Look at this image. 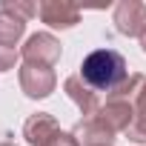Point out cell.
<instances>
[{"mask_svg":"<svg viewBox=\"0 0 146 146\" xmlns=\"http://www.w3.org/2000/svg\"><path fill=\"white\" fill-rule=\"evenodd\" d=\"M80 78L95 89V92H115L126 78H129V69L120 52L115 49H98L89 57H83L80 63Z\"/></svg>","mask_w":146,"mask_h":146,"instance_id":"obj_1","label":"cell"},{"mask_svg":"<svg viewBox=\"0 0 146 146\" xmlns=\"http://www.w3.org/2000/svg\"><path fill=\"white\" fill-rule=\"evenodd\" d=\"M60 54H63V46H60V40H57L54 35H49V32L32 35V37L23 43V49H20V57H23L29 66H46V69H52V66L60 60Z\"/></svg>","mask_w":146,"mask_h":146,"instance_id":"obj_2","label":"cell"},{"mask_svg":"<svg viewBox=\"0 0 146 146\" xmlns=\"http://www.w3.org/2000/svg\"><path fill=\"white\" fill-rule=\"evenodd\" d=\"M57 86V75H54V69H46V66H29L23 63L20 66V89L26 98L32 100H43L54 92Z\"/></svg>","mask_w":146,"mask_h":146,"instance_id":"obj_3","label":"cell"},{"mask_svg":"<svg viewBox=\"0 0 146 146\" xmlns=\"http://www.w3.org/2000/svg\"><path fill=\"white\" fill-rule=\"evenodd\" d=\"M115 29L126 37H143V32H146V6L140 0H120L115 6Z\"/></svg>","mask_w":146,"mask_h":146,"instance_id":"obj_4","label":"cell"},{"mask_svg":"<svg viewBox=\"0 0 146 146\" xmlns=\"http://www.w3.org/2000/svg\"><path fill=\"white\" fill-rule=\"evenodd\" d=\"M63 92L69 95V100L75 103L86 117H92V115H98L100 112V106H103V100H100V92H95L80 75H72V78H66L63 80Z\"/></svg>","mask_w":146,"mask_h":146,"instance_id":"obj_5","label":"cell"},{"mask_svg":"<svg viewBox=\"0 0 146 146\" xmlns=\"http://www.w3.org/2000/svg\"><path fill=\"white\" fill-rule=\"evenodd\" d=\"M37 15L52 29H72L80 23V6L69 3V0H46V3H40Z\"/></svg>","mask_w":146,"mask_h":146,"instance_id":"obj_6","label":"cell"},{"mask_svg":"<svg viewBox=\"0 0 146 146\" xmlns=\"http://www.w3.org/2000/svg\"><path fill=\"white\" fill-rule=\"evenodd\" d=\"M72 135H75L78 146H112V143H115V132H112L98 115L83 117L75 129H72Z\"/></svg>","mask_w":146,"mask_h":146,"instance_id":"obj_7","label":"cell"},{"mask_svg":"<svg viewBox=\"0 0 146 146\" xmlns=\"http://www.w3.org/2000/svg\"><path fill=\"white\" fill-rule=\"evenodd\" d=\"M57 135H60V123H57L54 115H49V112H37V115H32V117L23 123V137H26L32 146H46V143H52Z\"/></svg>","mask_w":146,"mask_h":146,"instance_id":"obj_8","label":"cell"},{"mask_svg":"<svg viewBox=\"0 0 146 146\" xmlns=\"http://www.w3.org/2000/svg\"><path fill=\"white\" fill-rule=\"evenodd\" d=\"M98 117L117 135V132H126L129 126H132V120H135V103H129V100H112V98H106V103L100 106V112H98Z\"/></svg>","mask_w":146,"mask_h":146,"instance_id":"obj_9","label":"cell"},{"mask_svg":"<svg viewBox=\"0 0 146 146\" xmlns=\"http://www.w3.org/2000/svg\"><path fill=\"white\" fill-rule=\"evenodd\" d=\"M23 32H26V20H20V17L0 9V46L15 49V43L23 37Z\"/></svg>","mask_w":146,"mask_h":146,"instance_id":"obj_10","label":"cell"},{"mask_svg":"<svg viewBox=\"0 0 146 146\" xmlns=\"http://www.w3.org/2000/svg\"><path fill=\"white\" fill-rule=\"evenodd\" d=\"M146 83V78L140 75V72H132V75L115 89V92H109L106 98H112V100H129V103H135V98H137V92H140V86Z\"/></svg>","mask_w":146,"mask_h":146,"instance_id":"obj_11","label":"cell"},{"mask_svg":"<svg viewBox=\"0 0 146 146\" xmlns=\"http://www.w3.org/2000/svg\"><path fill=\"white\" fill-rule=\"evenodd\" d=\"M0 9L9 12V15H15V17H20V20H32V17L40 12V6L23 3V0H0Z\"/></svg>","mask_w":146,"mask_h":146,"instance_id":"obj_12","label":"cell"},{"mask_svg":"<svg viewBox=\"0 0 146 146\" xmlns=\"http://www.w3.org/2000/svg\"><path fill=\"white\" fill-rule=\"evenodd\" d=\"M126 137H129L132 143H146V120L135 115V120H132V126L126 129Z\"/></svg>","mask_w":146,"mask_h":146,"instance_id":"obj_13","label":"cell"},{"mask_svg":"<svg viewBox=\"0 0 146 146\" xmlns=\"http://www.w3.org/2000/svg\"><path fill=\"white\" fill-rule=\"evenodd\" d=\"M15 63H17V52H15V49H3V46H0V72L15 69Z\"/></svg>","mask_w":146,"mask_h":146,"instance_id":"obj_14","label":"cell"},{"mask_svg":"<svg viewBox=\"0 0 146 146\" xmlns=\"http://www.w3.org/2000/svg\"><path fill=\"white\" fill-rule=\"evenodd\" d=\"M135 115L146 120V83L140 86V92H137V98H135Z\"/></svg>","mask_w":146,"mask_h":146,"instance_id":"obj_15","label":"cell"},{"mask_svg":"<svg viewBox=\"0 0 146 146\" xmlns=\"http://www.w3.org/2000/svg\"><path fill=\"white\" fill-rule=\"evenodd\" d=\"M46 146H78V140H75V135L72 132H60L52 143H46Z\"/></svg>","mask_w":146,"mask_h":146,"instance_id":"obj_16","label":"cell"},{"mask_svg":"<svg viewBox=\"0 0 146 146\" xmlns=\"http://www.w3.org/2000/svg\"><path fill=\"white\" fill-rule=\"evenodd\" d=\"M0 146H17L15 140H0Z\"/></svg>","mask_w":146,"mask_h":146,"instance_id":"obj_17","label":"cell"},{"mask_svg":"<svg viewBox=\"0 0 146 146\" xmlns=\"http://www.w3.org/2000/svg\"><path fill=\"white\" fill-rule=\"evenodd\" d=\"M140 49L146 52V32H143V37H140Z\"/></svg>","mask_w":146,"mask_h":146,"instance_id":"obj_18","label":"cell"}]
</instances>
